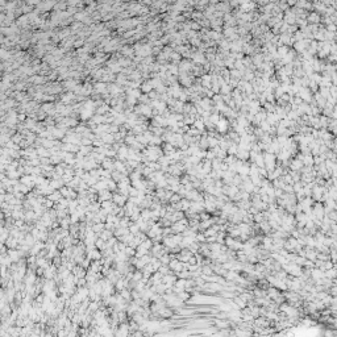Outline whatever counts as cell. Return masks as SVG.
<instances>
[{"label": "cell", "instance_id": "obj_1", "mask_svg": "<svg viewBox=\"0 0 337 337\" xmlns=\"http://www.w3.org/2000/svg\"><path fill=\"white\" fill-rule=\"evenodd\" d=\"M167 266L170 267V270L172 271V273H178V271L182 270V261H179L178 258H171L170 259V262L167 263Z\"/></svg>", "mask_w": 337, "mask_h": 337}, {"label": "cell", "instance_id": "obj_2", "mask_svg": "<svg viewBox=\"0 0 337 337\" xmlns=\"http://www.w3.org/2000/svg\"><path fill=\"white\" fill-rule=\"evenodd\" d=\"M190 209L195 213H200V212L204 211V206L203 203H199V202H195V200H191V204H190Z\"/></svg>", "mask_w": 337, "mask_h": 337}, {"label": "cell", "instance_id": "obj_3", "mask_svg": "<svg viewBox=\"0 0 337 337\" xmlns=\"http://www.w3.org/2000/svg\"><path fill=\"white\" fill-rule=\"evenodd\" d=\"M170 228H171L172 233H182V232L185 231V229L187 228V226L183 225L180 221H175V223H172V224L170 225Z\"/></svg>", "mask_w": 337, "mask_h": 337}, {"label": "cell", "instance_id": "obj_4", "mask_svg": "<svg viewBox=\"0 0 337 337\" xmlns=\"http://www.w3.org/2000/svg\"><path fill=\"white\" fill-rule=\"evenodd\" d=\"M258 226H259V231H261L262 233H265V234H267L269 232L271 231V226H270V224H269L267 220H262L261 223H258Z\"/></svg>", "mask_w": 337, "mask_h": 337}, {"label": "cell", "instance_id": "obj_5", "mask_svg": "<svg viewBox=\"0 0 337 337\" xmlns=\"http://www.w3.org/2000/svg\"><path fill=\"white\" fill-rule=\"evenodd\" d=\"M175 275H177V278H182V279H188L191 278V271L190 270H186V269H182L180 271H178V273H174Z\"/></svg>", "mask_w": 337, "mask_h": 337}, {"label": "cell", "instance_id": "obj_6", "mask_svg": "<svg viewBox=\"0 0 337 337\" xmlns=\"http://www.w3.org/2000/svg\"><path fill=\"white\" fill-rule=\"evenodd\" d=\"M236 157L239 158V160H241V161L245 162V161L249 158V153H248V150H245V149H240V150H237Z\"/></svg>", "mask_w": 337, "mask_h": 337}, {"label": "cell", "instance_id": "obj_7", "mask_svg": "<svg viewBox=\"0 0 337 337\" xmlns=\"http://www.w3.org/2000/svg\"><path fill=\"white\" fill-rule=\"evenodd\" d=\"M190 204H191V200L186 199V198H182L179 200V206H180V211H187L190 208Z\"/></svg>", "mask_w": 337, "mask_h": 337}, {"label": "cell", "instance_id": "obj_8", "mask_svg": "<svg viewBox=\"0 0 337 337\" xmlns=\"http://www.w3.org/2000/svg\"><path fill=\"white\" fill-rule=\"evenodd\" d=\"M336 269L332 267V269H328V270L324 271V277L328 279H336Z\"/></svg>", "mask_w": 337, "mask_h": 337}, {"label": "cell", "instance_id": "obj_9", "mask_svg": "<svg viewBox=\"0 0 337 337\" xmlns=\"http://www.w3.org/2000/svg\"><path fill=\"white\" fill-rule=\"evenodd\" d=\"M302 162H303V165H304V166H313V158L311 157V154L303 155Z\"/></svg>", "mask_w": 337, "mask_h": 337}, {"label": "cell", "instance_id": "obj_10", "mask_svg": "<svg viewBox=\"0 0 337 337\" xmlns=\"http://www.w3.org/2000/svg\"><path fill=\"white\" fill-rule=\"evenodd\" d=\"M242 183V177L240 174H234L233 175V178H232V185H234V186H237V187H240V185Z\"/></svg>", "mask_w": 337, "mask_h": 337}, {"label": "cell", "instance_id": "obj_11", "mask_svg": "<svg viewBox=\"0 0 337 337\" xmlns=\"http://www.w3.org/2000/svg\"><path fill=\"white\" fill-rule=\"evenodd\" d=\"M202 274H204V275H212V274H215L209 263H208V265H203L202 266Z\"/></svg>", "mask_w": 337, "mask_h": 337}, {"label": "cell", "instance_id": "obj_12", "mask_svg": "<svg viewBox=\"0 0 337 337\" xmlns=\"http://www.w3.org/2000/svg\"><path fill=\"white\" fill-rule=\"evenodd\" d=\"M233 300H234V303H236V304H237V305H239V307H240V310H242V308H245V307H246V302H245V300H244V299H241V298H240L239 295H236V296H234V298H233Z\"/></svg>", "mask_w": 337, "mask_h": 337}, {"label": "cell", "instance_id": "obj_13", "mask_svg": "<svg viewBox=\"0 0 337 337\" xmlns=\"http://www.w3.org/2000/svg\"><path fill=\"white\" fill-rule=\"evenodd\" d=\"M180 199H182V196H180L179 194H177V192H174V194H172L171 196H170L169 203H170V204H172V203H178Z\"/></svg>", "mask_w": 337, "mask_h": 337}, {"label": "cell", "instance_id": "obj_14", "mask_svg": "<svg viewBox=\"0 0 337 337\" xmlns=\"http://www.w3.org/2000/svg\"><path fill=\"white\" fill-rule=\"evenodd\" d=\"M237 161V157L236 155H226V157L224 158V162L226 163V165H232V163H234Z\"/></svg>", "mask_w": 337, "mask_h": 337}, {"label": "cell", "instance_id": "obj_15", "mask_svg": "<svg viewBox=\"0 0 337 337\" xmlns=\"http://www.w3.org/2000/svg\"><path fill=\"white\" fill-rule=\"evenodd\" d=\"M158 259L161 261V263H162V265H167V263L170 262V254H169V253L162 254V256H161Z\"/></svg>", "mask_w": 337, "mask_h": 337}, {"label": "cell", "instance_id": "obj_16", "mask_svg": "<svg viewBox=\"0 0 337 337\" xmlns=\"http://www.w3.org/2000/svg\"><path fill=\"white\" fill-rule=\"evenodd\" d=\"M203 233H204L206 237H209V236H215V234L217 233V231H216V229H213L212 226H209V228H207Z\"/></svg>", "mask_w": 337, "mask_h": 337}, {"label": "cell", "instance_id": "obj_17", "mask_svg": "<svg viewBox=\"0 0 337 337\" xmlns=\"http://www.w3.org/2000/svg\"><path fill=\"white\" fill-rule=\"evenodd\" d=\"M195 241H198L199 244L206 242V236H204V233H203V232H199V233H198V232H196V236H195Z\"/></svg>", "mask_w": 337, "mask_h": 337}, {"label": "cell", "instance_id": "obj_18", "mask_svg": "<svg viewBox=\"0 0 337 337\" xmlns=\"http://www.w3.org/2000/svg\"><path fill=\"white\" fill-rule=\"evenodd\" d=\"M180 179V185H183V186H186V185H188L190 183V175L187 174V175H183L182 178H179Z\"/></svg>", "mask_w": 337, "mask_h": 337}, {"label": "cell", "instance_id": "obj_19", "mask_svg": "<svg viewBox=\"0 0 337 337\" xmlns=\"http://www.w3.org/2000/svg\"><path fill=\"white\" fill-rule=\"evenodd\" d=\"M328 217H329L331 220H333V221H336V219H337V213H336V209H332V211L329 212V213L327 215Z\"/></svg>", "mask_w": 337, "mask_h": 337}, {"label": "cell", "instance_id": "obj_20", "mask_svg": "<svg viewBox=\"0 0 337 337\" xmlns=\"http://www.w3.org/2000/svg\"><path fill=\"white\" fill-rule=\"evenodd\" d=\"M216 325L219 328H226L229 325V323L228 321H220V320H216Z\"/></svg>", "mask_w": 337, "mask_h": 337}, {"label": "cell", "instance_id": "obj_21", "mask_svg": "<svg viewBox=\"0 0 337 337\" xmlns=\"http://www.w3.org/2000/svg\"><path fill=\"white\" fill-rule=\"evenodd\" d=\"M141 246H144L145 249H150V248H152V240H145Z\"/></svg>", "mask_w": 337, "mask_h": 337}, {"label": "cell", "instance_id": "obj_22", "mask_svg": "<svg viewBox=\"0 0 337 337\" xmlns=\"http://www.w3.org/2000/svg\"><path fill=\"white\" fill-rule=\"evenodd\" d=\"M174 152H175V150L172 149V145H166V149H165V153H166V154L170 155L171 153H174Z\"/></svg>", "mask_w": 337, "mask_h": 337}, {"label": "cell", "instance_id": "obj_23", "mask_svg": "<svg viewBox=\"0 0 337 337\" xmlns=\"http://www.w3.org/2000/svg\"><path fill=\"white\" fill-rule=\"evenodd\" d=\"M274 194H275V199H277V198H281L282 195H283V190H282V188H275Z\"/></svg>", "mask_w": 337, "mask_h": 337}]
</instances>
